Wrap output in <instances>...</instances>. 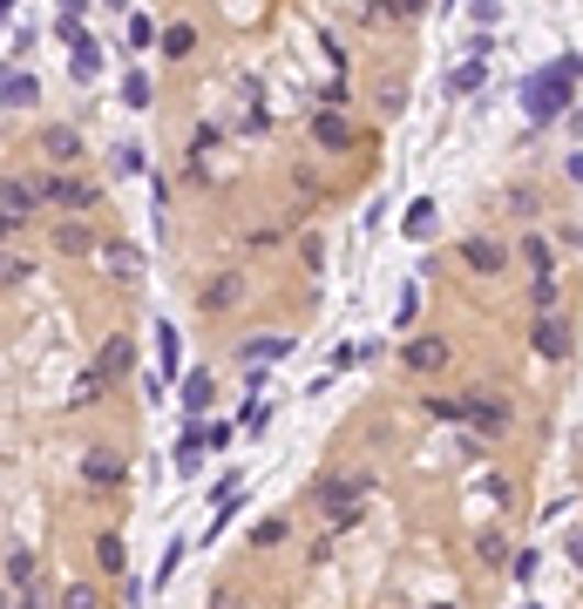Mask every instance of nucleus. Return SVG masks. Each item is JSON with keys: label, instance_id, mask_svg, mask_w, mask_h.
<instances>
[{"label": "nucleus", "instance_id": "1", "mask_svg": "<svg viewBox=\"0 0 583 609\" xmlns=\"http://www.w3.org/2000/svg\"><path fill=\"white\" fill-rule=\"evenodd\" d=\"M576 81H583V55H557V61H542L536 75H523V115H529V129H550V122H563L576 109Z\"/></svg>", "mask_w": 583, "mask_h": 609}, {"label": "nucleus", "instance_id": "2", "mask_svg": "<svg viewBox=\"0 0 583 609\" xmlns=\"http://www.w3.org/2000/svg\"><path fill=\"white\" fill-rule=\"evenodd\" d=\"M367 495H373V481H367V474H319L313 487H305V501L333 515V535L360 528V515H367Z\"/></svg>", "mask_w": 583, "mask_h": 609}, {"label": "nucleus", "instance_id": "3", "mask_svg": "<svg viewBox=\"0 0 583 609\" xmlns=\"http://www.w3.org/2000/svg\"><path fill=\"white\" fill-rule=\"evenodd\" d=\"M48 211L96 217L102 211V177H89V170H48Z\"/></svg>", "mask_w": 583, "mask_h": 609}, {"label": "nucleus", "instance_id": "4", "mask_svg": "<svg viewBox=\"0 0 583 609\" xmlns=\"http://www.w3.org/2000/svg\"><path fill=\"white\" fill-rule=\"evenodd\" d=\"M0 211L34 224V217H48V170H0Z\"/></svg>", "mask_w": 583, "mask_h": 609}, {"label": "nucleus", "instance_id": "5", "mask_svg": "<svg viewBox=\"0 0 583 609\" xmlns=\"http://www.w3.org/2000/svg\"><path fill=\"white\" fill-rule=\"evenodd\" d=\"M455 420H461V433H475V440L489 447V440L509 433V406H502L495 393H475V386H469V393L455 399Z\"/></svg>", "mask_w": 583, "mask_h": 609}, {"label": "nucleus", "instance_id": "6", "mask_svg": "<svg viewBox=\"0 0 583 609\" xmlns=\"http://www.w3.org/2000/svg\"><path fill=\"white\" fill-rule=\"evenodd\" d=\"M34 149H42V162H48V170H82L89 136L75 129V122H42V129H34Z\"/></svg>", "mask_w": 583, "mask_h": 609}, {"label": "nucleus", "instance_id": "7", "mask_svg": "<svg viewBox=\"0 0 583 609\" xmlns=\"http://www.w3.org/2000/svg\"><path fill=\"white\" fill-rule=\"evenodd\" d=\"M123 481H130V461L115 454L109 440H89L82 447V487H89V495H115Z\"/></svg>", "mask_w": 583, "mask_h": 609}, {"label": "nucleus", "instance_id": "8", "mask_svg": "<svg viewBox=\"0 0 583 609\" xmlns=\"http://www.w3.org/2000/svg\"><path fill=\"white\" fill-rule=\"evenodd\" d=\"M529 346H536V359L563 365V359L576 352V325H570L563 312H550V318H536V325H529Z\"/></svg>", "mask_w": 583, "mask_h": 609}, {"label": "nucleus", "instance_id": "9", "mask_svg": "<svg viewBox=\"0 0 583 609\" xmlns=\"http://www.w3.org/2000/svg\"><path fill=\"white\" fill-rule=\"evenodd\" d=\"M455 258L469 264L475 278H502V271H509V244L489 237V230H475V237H461V251H455Z\"/></svg>", "mask_w": 583, "mask_h": 609}, {"label": "nucleus", "instance_id": "10", "mask_svg": "<svg viewBox=\"0 0 583 609\" xmlns=\"http://www.w3.org/2000/svg\"><path fill=\"white\" fill-rule=\"evenodd\" d=\"M48 244H55L61 258H96V251H102V230H96L89 217H55V224H48Z\"/></svg>", "mask_w": 583, "mask_h": 609}, {"label": "nucleus", "instance_id": "11", "mask_svg": "<svg viewBox=\"0 0 583 609\" xmlns=\"http://www.w3.org/2000/svg\"><path fill=\"white\" fill-rule=\"evenodd\" d=\"M448 359H455V346H448V339H435V332L401 339V365H407V373H448Z\"/></svg>", "mask_w": 583, "mask_h": 609}, {"label": "nucleus", "instance_id": "12", "mask_svg": "<svg viewBox=\"0 0 583 609\" xmlns=\"http://www.w3.org/2000/svg\"><path fill=\"white\" fill-rule=\"evenodd\" d=\"M89 365H96L109 386H123V380L136 373V339H130V332H109V339H102V352H96Z\"/></svg>", "mask_w": 583, "mask_h": 609}, {"label": "nucleus", "instance_id": "13", "mask_svg": "<svg viewBox=\"0 0 583 609\" xmlns=\"http://www.w3.org/2000/svg\"><path fill=\"white\" fill-rule=\"evenodd\" d=\"M96 258H102V271H109L115 284H136V278L149 271V264H143V251H136L130 237H102V251H96Z\"/></svg>", "mask_w": 583, "mask_h": 609}, {"label": "nucleus", "instance_id": "14", "mask_svg": "<svg viewBox=\"0 0 583 609\" xmlns=\"http://www.w3.org/2000/svg\"><path fill=\"white\" fill-rule=\"evenodd\" d=\"M245 292H251V278H245V271H211V284L198 292V312H211V318H217V312L238 305Z\"/></svg>", "mask_w": 583, "mask_h": 609}, {"label": "nucleus", "instance_id": "15", "mask_svg": "<svg viewBox=\"0 0 583 609\" xmlns=\"http://www.w3.org/2000/svg\"><path fill=\"white\" fill-rule=\"evenodd\" d=\"M292 352V332H265V339H238V365H245V373H251V365H265V373H271V365H279Z\"/></svg>", "mask_w": 583, "mask_h": 609}, {"label": "nucleus", "instance_id": "16", "mask_svg": "<svg viewBox=\"0 0 583 609\" xmlns=\"http://www.w3.org/2000/svg\"><path fill=\"white\" fill-rule=\"evenodd\" d=\"M177 399H183V414L190 420H204L211 414V406H217V380L204 373V365H198V373H183V386H177Z\"/></svg>", "mask_w": 583, "mask_h": 609}, {"label": "nucleus", "instance_id": "17", "mask_svg": "<svg viewBox=\"0 0 583 609\" xmlns=\"http://www.w3.org/2000/svg\"><path fill=\"white\" fill-rule=\"evenodd\" d=\"M313 136H319L326 149H339V156H346V149L360 143V129H354V122H346L339 109H319V115H313Z\"/></svg>", "mask_w": 583, "mask_h": 609}, {"label": "nucleus", "instance_id": "18", "mask_svg": "<svg viewBox=\"0 0 583 609\" xmlns=\"http://www.w3.org/2000/svg\"><path fill=\"white\" fill-rule=\"evenodd\" d=\"M435 217H441L435 196H414L407 211H401V237H407V244H427V237H435Z\"/></svg>", "mask_w": 583, "mask_h": 609}, {"label": "nucleus", "instance_id": "19", "mask_svg": "<svg viewBox=\"0 0 583 609\" xmlns=\"http://www.w3.org/2000/svg\"><path fill=\"white\" fill-rule=\"evenodd\" d=\"M96 568H102V576H130V542L115 535V528L96 535Z\"/></svg>", "mask_w": 583, "mask_h": 609}, {"label": "nucleus", "instance_id": "20", "mask_svg": "<svg viewBox=\"0 0 583 609\" xmlns=\"http://www.w3.org/2000/svg\"><path fill=\"white\" fill-rule=\"evenodd\" d=\"M0 109H42V75H8V89H0Z\"/></svg>", "mask_w": 583, "mask_h": 609}, {"label": "nucleus", "instance_id": "21", "mask_svg": "<svg viewBox=\"0 0 583 609\" xmlns=\"http://www.w3.org/2000/svg\"><path fill=\"white\" fill-rule=\"evenodd\" d=\"M68 75H75V81H96V75H102V41H96V34H82V41L68 48Z\"/></svg>", "mask_w": 583, "mask_h": 609}, {"label": "nucleus", "instance_id": "22", "mask_svg": "<svg viewBox=\"0 0 583 609\" xmlns=\"http://www.w3.org/2000/svg\"><path fill=\"white\" fill-rule=\"evenodd\" d=\"M42 583V562H34V549H8V589L21 596V589H34Z\"/></svg>", "mask_w": 583, "mask_h": 609}, {"label": "nucleus", "instance_id": "23", "mask_svg": "<svg viewBox=\"0 0 583 609\" xmlns=\"http://www.w3.org/2000/svg\"><path fill=\"white\" fill-rule=\"evenodd\" d=\"M170 467H177L183 481H198V474H204V440H198V427H190V433L177 440V454H170Z\"/></svg>", "mask_w": 583, "mask_h": 609}, {"label": "nucleus", "instance_id": "24", "mask_svg": "<svg viewBox=\"0 0 583 609\" xmlns=\"http://www.w3.org/2000/svg\"><path fill=\"white\" fill-rule=\"evenodd\" d=\"M109 399V380L96 373V365H82V380H75V393H68V406H102Z\"/></svg>", "mask_w": 583, "mask_h": 609}, {"label": "nucleus", "instance_id": "25", "mask_svg": "<svg viewBox=\"0 0 583 609\" xmlns=\"http://www.w3.org/2000/svg\"><path fill=\"white\" fill-rule=\"evenodd\" d=\"M143 170H149V156H143L136 143H115V149H109V177H143Z\"/></svg>", "mask_w": 583, "mask_h": 609}, {"label": "nucleus", "instance_id": "26", "mask_svg": "<svg viewBox=\"0 0 583 609\" xmlns=\"http://www.w3.org/2000/svg\"><path fill=\"white\" fill-rule=\"evenodd\" d=\"M529 305H536V318H550V312L563 305V284H557V271H550V278H529Z\"/></svg>", "mask_w": 583, "mask_h": 609}, {"label": "nucleus", "instance_id": "27", "mask_svg": "<svg viewBox=\"0 0 583 609\" xmlns=\"http://www.w3.org/2000/svg\"><path fill=\"white\" fill-rule=\"evenodd\" d=\"M157 48H164L170 61H183L190 48H198V27H190V21H170V27H164V41H157Z\"/></svg>", "mask_w": 583, "mask_h": 609}, {"label": "nucleus", "instance_id": "28", "mask_svg": "<svg viewBox=\"0 0 583 609\" xmlns=\"http://www.w3.org/2000/svg\"><path fill=\"white\" fill-rule=\"evenodd\" d=\"M123 102H130V109H149V102H157V81H149V68H130V75H123Z\"/></svg>", "mask_w": 583, "mask_h": 609}, {"label": "nucleus", "instance_id": "29", "mask_svg": "<svg viewBox=\"0 0 583 609\" xmlns=\"http://www.w3.org/2000/svg\"><path fill=\"white\" fill-rule=\"evenodd\" d=\"M482 81H489V61H461V68L448 75V95H475Z\"/></svg>", "mask_w": 583, "mask_h": 609}, {"label": "nucleus", "instance_id": "30", "mask_svg": "<svg viewBox=\"0 0 583 609\" xmlns=\"http://www.w3.org/2000/svg\"><path fill=\"white\" fill-rule=\"evenodd\" d=\"M475 562H489V568H509V542H502L495 528H482V535H475Z\"/></svg>", "mask_w": 583, "mask_h": 609}, {"label": "nucleus", "instance_id": "31", "mask_svg": "<svg viewBox=\"0 0 583 609\" xmlns=\"http://www.w3.org/2000/svg\"><path fill=\"white\" fill-rule=\"evenodd\" d=\"M285 535H292V521H285V515H265V521L251 528V549H279Z\"/></svg>", "mask_w": 583, "mask_h": 609}, {"label": "nucleus", "instance_id": "32", "mask_svg": "<svg viewBox=\"0 0 583 609\" xmlns=\"http://www.w3.org/2000/svg\"><path fill=\"white\" fill-rule=\"evenodd\" d=\"M157 359H164V380H170L177 359H183V332H177V325H157Z\"/></svg>", "mask_w": 583, "mask_h": 609}, {"label": "nucleus", "instance_id": "33", "mask_svg": "<svg viewBox=\"0 0 583 609\" xmlns=\"http://www.w3.org/2000/svg\"><path fill=\"white\" fill-rule=\"evenodd\" d=\"M55 609H102V589L82 576V583H68V589H61V602H55Z\"/></svg>", "mask_w": 583, "mask_h": 609}, {"label": "nucleus", "instance_id": "34", "mask_svg": "<svg viewBox=\"0 0 583 609\" xmlns=\"http://www.w3.org/2000/svg\"><path fill=\"white\" fill-rule=\"evenodd\" d=\"M55 34L68 41V48H75V41H82V34H89V21H82V0H68V8L55 14Z\"/></svg>", "mask_w": 583, "mask_h": 609}, {"label": "nucleus", "instance_id": "35", "mask_svg": "<svg viewBox=\"0 0 583 609\" xmlns=\"http://www.w3.org/2000/svg\"><path fill=\"white\" fill-rule=\"evenodd\" d=\"M414 318H421V284H407V292H401V305H394V332L414 339Z\"/></svg>", "mask_w": 583, "mask_h": 609}, {"label": "nucleus", "instance_id": "36", "mask_svg": "<svg viewBox=\"0 0 583 609\" xmlns=\"http://www.w3.org/2000/svg\"><path fill=\"white\" fill-rule=\"evenodd\" d=\"M523 258H529V271H536V278H550V237L529 230V237H523Z\"/></svg>", "mask_w": 583, "mask_h": 609}, {"label": "nucleus", "instance_id": "37", "mask_svg": "<svg viewBox=\"0 0 583 609\" xmlns=\"http://www.w3.org/2000/svg\"><path fill=\"white\" fill-rule=\"evenodd\" d=\"M190 427H198L204 454H224V447H231V420H190Z\"/></svg>", "mask_w": 583, "mask_h": 609}, {"label": "nucleus", "instance_id": "38", "mask_svg": "<svg viewBox=\"0 0 583 609\" xmlns=\"http://www.w3.org/2000/svg\"><path fill=\"white\" fill-rule=\"evenodd\" d=\"M183 549H190V542H183V535H170V549H164V562H157V583H149V589H164L177 568H183Z\"/></svg>", "mask_w": 583, "mask_h": 609}, {"label": "nucleus", "instance_id": "39", "mask_svg": "<svg viewBox=\"0 0 583 609\" xmlns=\"http://www.w3.org/2000/svg\"><path fill=\"white\" fill-rule=\"evenodd\" d=\"M373 109H380V115H401V109H407V81H380Z\"/></svg>", "mask_w": 583, "mask_h": 609}, {"label": "nucleus", "instance_id": "40", "mask_svg": "<svg viewBox=\"0 0 583 609\" xmlns=\"http://www.w3.org/2000/svg\"><path fill=\"white\" fill-rule=\"evenodd\" d=\"M130 41H136V48H157V41H164L157 14H130Z\"/></svg>", "mask_w": 583, "mask_h": 609}, {"label": "nucleus", "instance_id": "41", "mask_svg": "<svg viewBox=\"0 0 583 609\" xmlns=\"http://www.w3.org/2000/svg\"><path fill=\"white\" fill-rule=\"evenodd\" d=\"M238 427H245V433H265V427H271V406H265V399H245V414H238Z\"/></svg>", "mask_w": 583, "mask_h": 609}, {"label": "nucleus", "instance_id": "42", "mask_svg": "<svg viewBox=\"0 0 583 609\" xmlns=\"http://www.w3.org/2000/svg\"><path fill=\"white\" fill-rule=\"evenodd\" d=\"M279 237H285V224H258V230H245V251H271Z\"/></svg>", "mask_w": 583, "mask_h": 609}, {"label": "nucleus", "instance_id": "43", "mask_svg": "<svg viewBox=\"0 0 583 609\" xmlns=\"http://www.w3.org/2000/svg\"><path fill=\"white\" fill-rule=\"evenodd\" d=\"M536 568H542V555H536V549H516V555H509V576H516V583H529Z\"/></svg>", "mask_w": 583, "mask_h": 609}, {"label": "nucleus", "instance_id": "44", "mask_svg": "<svg viewBox=\"0 0 583 609\" xmlns=\"http://www.w3.org/2000/svg\"><path fill=\"white\" fill-rule=\"evenodd\" d=\"M469 21H475V27H495V21H502V0H469Z\"/></svg>", "mask_w": 583, "mask_h": 609}, {"label": "nucleus", "instance_id": "45", "mask_svg": "<svg viewBox=\"0 0 583 609\" xmlns=\"http://www.w3.org/2000/svg\"><path fill=\"white\" fill-rule=\"evenodd\" d=\"M238 136H271V115H265V109H245V115H238Z\"/></svg>", "mask_w": 583, "mask_h": 609}, {"label": "nucleus", "instance_id": "46", "mask_svg": "<svg viewBox=\"0 0 583 609\" xmlns=\"http://www.w3.org/2000/svg\"><path fill=\"white\" fill-rule=\"evenodd\" d=\"M27 278H34L27 258H8V264H0V284H27Z\"/></svg>", "mask_w": 583, "mask_h": 609}, {"label": "nucleus", "instance_id": "47", "mask_svg": "<svg viewBox=\"0 0 583 609\" xmlns=\"http://www.w3.org/2000/svg\"><path fill=\"white\" fill-rule=\"evenodd\" d=\"M265 386H271V373H265V365H251V373H245V399H265Z\"/></svg>", "mask_w": 583, "mask_h": 609}, {"label": "nucleus", "instance_id": "48", "mask_svg": "<svg viewBox=\"0 0 583 609\" xmlns=\"http://www.w3.org/2000/svg\"><path fill=\"white\" fill-rule=\"evenodd\" d=\"M563 555H570V568H583V521H576L570 535H563Z\"/></svg>", "mask_w": 583, "mask_h": 609}, {"label": "nucleus", "instance_id": "49", "mask_svg": "<svg viewBox=\"0 0 583 609\" xmlns=\"http://www.w3.org/2000/svg\"><path fill=\"white\" fill-rule=\"evenodd\" d=\"M14 609H55V602L42 596V583H34V589H21V596H14Z\"/></svg>", "mask_w": 583, "mask_h": 609}, {"label": "nucleus", "instance_id": "50", "mask_svg": "<svg viewBox=\"0 0 583 609\" xmlns=\"http://www.w3.org/2000/svg\"><path fill=\"white\" fill-rule=\"evenodd\" d=\"M563 183H583V149H570V156H563Z\"/></svg>", "mask_w": 583, "mask_h": 609}, {"label": "nucleus", "instance_id": "51", "mask_svg": "<svg viewBox=\"0 0 583 609\" xmlns=\"http://www.w3.org/2000/svg\"><path fill=\"white\" fill-rule=\"evenodd\" d=\"M21 230H34V224H21V217H8V211H0V244H8V237H21Z\"/></svg>", "mask_w": 583, "mask_h": 609}, {"label": "nucleus", "instance_id": "52", "mask_svg": "<svg viewBox=\"0 0 583 609\" xmlns=\"http://www.w3.org/2000/svg\"><path fill=\"white\" fill-rule=\"evenodd\" d=\"M211 609H245V602H238V589H217V596H211Z\"/></svg>", "mask_w": 583, "mask_h": 609}, {"label": "nucleus", "instance_id": "53", "mask_svg": "<svg viewBox=\"0 0 583 609\" xmlns=\"http://www.w3.org/2000/svg\"><path fill=\"white\" fill-rule=\"evenodd\" d=\"M0 34H14V0H0Z\"/></svg>", "mask_w": 583, "mask_h": 609}, {"label": "nucleus", "instance_id": "54", "mask_svg": "<svg viewBox=\"0 0 583 609\" xmlns=\"http://www.w3.org/2000/svg\"><path fill=\"white\" fill-rule=\"evenodd\" d=\"M0 609H14V589H8V583H0Z\"/></svg>", "mask_w": 583, "mask_h": 609}, {"label": "nucleus", "instance_id": "55", "mask_svg": "<svg viewBox=\"0 0 583 609\" xmlns=\"http://www.w3.org/2000/svg\"><path fill=\"white\" fill-rule=\"evenodd\" d=\"M523 609H542V602H523Z\"/></svg>", "mask_w": 583, "mask_h": 609}, {"label": "nucleus", "instance_id": "56", "mask_svg": "<svg viewBox=\"0 0 583 609\" xmlns=\"http://www.w3.org/2000/svg\"><path fill=\"white\" fill-rule=\"evenodd\" d=\"M435 609H455V602H435Z\"/></svg>", "mask_w": 583, "mask_h": 609}, {"label": "nucleus", "instance_id": "57", "mask_svg": "<svg viewBox=\"0 0 583 609\" xmlns=\"http://www.w3.org/2000/svg\"><path fill=\"white\" fill-rule=\"evenodd\" d=\"M0 264H8V251H0Z\"/></svg>", "mask_w": 583, "mask_h": 609}]
</instances>
